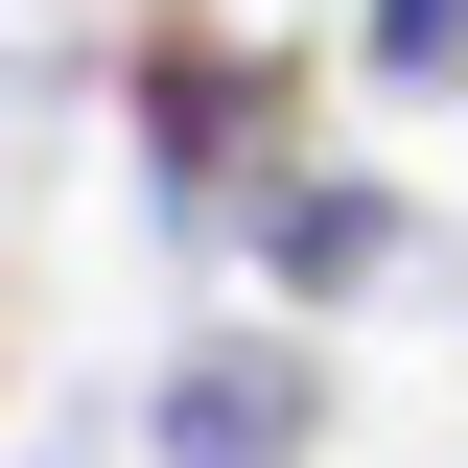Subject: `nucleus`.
Returning a JSON list of instances; mask_svg holds the SVG:
<instances>
[{
  "mask_svg": "<svg viewBox=\"0 0 468 468\" xmlns=\"http://www.w3.org/2000/svg\"><path fill=\"white\" fill-rule=\"evenodd\" d=\"M304 94H328V70H304L282 24H234V0H141V24H117V141H141V211H165L187 258H234V234H258V187L304 165Z\"/></svg>",
  "mask_w": 468,
  "mask_h": 468,
  "instance_id": "nucleus-1",
  "label": "nucleus"
},
{
  "mask_svg": "<svg viewBox=\"0 0 468 468\" xmlns=\"http://www.w3.org/2000/svg\"><path fill=\"white\" fill-rule=\"evenodd\" d=\"M141 445H165V468H304V445H328V351H304V304L187 328L165 399H141Z\"/></svg>",
  "mask_w": 468,
  "mask_h": 468,
  "instance_id": "nucleus-2",
  "label": "nucleus"
},
{
  "mask_svg": "<svg viewBox=\"0 0 468 468\" xmlns=\"http://www.w3.org/2000/svg\"><path fill=\"white\" fill-rule=\"evenodd\" d=\"M234 258H258V304H304V328H328V304L421 282V187H399V165H351V141H304V165L258 187V234H234Z\"/></svg>",
  "mask_w": 468,
  "mask_h": 468,
  "instance_id": "nucleus-3",
  "label": "nucleus"
},
{
  "mask_svg": "<svg viewBox=\"0 0 468 468\" xmlns=\"http://www.w3.org/2000/svg\"><path fill=\"white\" fill-rule=\"evenodd\" d=\"M351 70H375L399 117H445L468 94V0H351Z\"/></svg>",
  "mask_w": 468,
  "mask_h": 468,
  "instance_id": "nucleus-4",
  "label": "nucleus"
}]
</instances>
